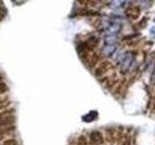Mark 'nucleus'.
Here are the masks:
<instances>
[{
	"instance_id": "obj_1",
	"label": "nucleus",
	"mask_w": 155,
	"mask_h": 145,
	"mask_svg": "<svg viewBox=\"0 0 155 145\" xmlns=\"http://www.w3.org/2000/svg\"><path fill=\"white\" fill-rule=\"evenodd\" d=\"M114 71H115L114 64L110 61V60H106V59H105V60H103V61L100 62L97 67L94 68L93 74L99 79V78H101V77H104V76H106V74H109L110 72H114Z\"/></svg>"
},
{
	"instance_id": "obj_2",
	"label": "nucleus",
	"mask_w": 155,
	"mask_h": 145,
	"mask_svg": "<svg viewBox=\"0 0 155 145\" xmlns=\"http://www.w3.org/2000/svg\"><path fill=\"white\" fill-rule=\"evenodd\" d=\"M103 60H105V59H104V57H103V54L100 52H93V53H91V55H90L88 60L86 61V64H87L88 68L94 70Z\"/></svg>"
},
{
	"instance_id": "obj_3",
	"label": "nucleus",
	"mask_w": 155,
	"mask_h": 145,
	"mask_svg": "<svg viewBox=\"0 0 155 145\" xmlns=\"http://www.w3.org/2000/svg\"><path fill=\"white\" fill-rule=\"evenodd\" d=\"M90 144L88 145H103L105 143V137L99 131H92L88 136Z\"/></svg>"
},
{
	"instance_id": "obj_4",
	"label": "nucleus",
	"mask_w": 155,
	"mask_h": 145,
	"mask_svg": "<svg viewBox=\"0 0 155 145\" xmlns=\"http://www.w3.org/2000/svg\"><path fill=\"white\" fill-rule=\"evenodd\" d=\"M140 15H141V10H140L138 6H130V7L127 10V16H128L130 19H133V21L137 19V18L140 17Z\"/></svg>"
},
{
	"instance_id": "obj_5",
	"label": "nucleus",
	"mask_w": 155,
	"mask_h": 145,
	"mask_svg": "<svg viewBox=\"0 0 155 145\" xmlns=\"http://www.w3.org/2000/svg\"><path fill=\"white\" fill-rule=\"evenodd\" d=\"M16 123V116L15 115H8L5 116L2 119H0V128H5V127H10L13 126Z\"/></svg>"
},
{
	"instance_id": "obj_6",
	"label": "nucleus",
	"mask_w": 155,
	"mask_h": 145,
	"mask_svg": "<svg viewBox=\"0 0 155 145\" xmlns=\"http://www.w3.org/2000/svg\"><path fill=\"white\" fill-rule=\"evenodd\" d=\"M11 105V101L8 98V96H5V97H0V112L5 110V109H8Z\"/></svg>"
},
{
	"instance_id": "obj_7",
	"label": "nucleus",
	"mask_w": 155,
	"mask_h": 145,
	"mask_svg": "<svg viewBox=\"0 0 155 145\" xmlns=\"http://www.w3.org/2000/svg\"><path fill=\"white\" fill-rule=\"evenodd\" d=\"M75 140H77L78 145H88L90 144V139H88V137L85 136V134H80Z\"/></svg>"
},
{
	"instance_id": "obj_8",
	"label": "nucleus",
	"mask_w": 155,
	"mask_h": 145,
	"mask_svg": "<svg viewBox=\"0 0 155 145\" xmlns=\"http://www.w3.org/2000/svg\"><path fill=\"white\" fill-rule=\"evenodd\" d=\"M79 13L81 16H99L97 11H92V10H87V9H84V10H80Z\"/></svg>"
},
{
	"instance_id": "obj_9",
	"label": "nucleus",
	"mask_w": 155,
	"mask_h": 145,
	"mask_svg": "<svg viewBox=\"0 0 155 145\" xmlns=\"http://www.w3.org/2000/svg\"><path fill=\"white\" fill-rule=\"evenodd\" d=\"M13 114H15V108L10 107L8 109H5V110L0 112V119H2L5 116H8V115H13Z\"/></svg>"
},
{
	"instance_id": "obj_10",
	"label": "nucleus",
	"mask_w": 155,
	"mask_h": 145,
	"mask_svg": "<svg viewBox=\"0 0 155 145\" xmlns=\"http://www.w3.org/2000/svg\"><path fill=\"white\" fill-rule=\"evenodd\" d=\"M1 145H19L18 143V140L16 139V138H13V137H10V138H7V139H5Z\"/></svg>"
},
{
	"instance_id": "obj_11",
	"label": "nucleus",
	"mask_w": 155,
	"mask_h": 145,
	"mask_svg": "<svg viewBox=\"0 0 155 145\" xmlns=\"http://www.w3.org/2000/svg\"><path fill=\"white\" fill-rule=\"evenodd\" d=\"M120 145H131V136L129 133L124 134V139H123V142H122Z\"/></svg>"
},
{
	"instance_id": "obj_12",
	"label": "nucleus",
	"mask_w": 155,
	"mask_h": 145,
	"mask_svg": "<svg viewBox=\"0 0 155 145\" xmlns=\"http://www.w3.org/2000/svg\"><path fill=\"white\" fill-rule=\"evenodd\" d=\"M7 91H8V86L4 83V82H1V83H0V95L7 94Z\"/></svg>"
},
{
	"instance_id": "obj_13",
	"label": "nucleus",
	"mask_w": 155,
	"mask_h": 145,
	"mask_svg": "<svg viewBox=\"0 0 155 145\" xmlns=\"http://www.w3.org/2000/svg\"><path fill=\"white\" fill-rule=\"evenodd\" d=\"M79 2L85 6H96L98 4V1H79Z\"/></svg>"
},
{
	"instance_id": "obj_14",
	"label": "nucleus",
	"mask_w": 155,
	"mask_h": 145,
	"mask_svg": "<svg viewBox=\"0 0 155 145\" xmlns=\"http://www.w3.org/2000/svg\"><path fill=\"white\" fill-rule=\"evenodd\" d=\"M5 15H6V11H5V9H2V7L0 6V21H1V19H4Z\"/></svg>"
},
{
	"instance_id": "obj_15",
	"label": "nucleus",
	"mask_w": 155,
	"mask_h": 145,
	"mask_svg": "<svg viewBox=\"0 0 155 145\" xmlns=\"http://www.w3.org/2000/svg\"><path fill=\"white\" fill-rule=\"evenodd\" d=\"M153 110L155 112V94H154V96H153Z\"/></svg>"
},
{
	"instance_id": "obj_16",
	"label": "nucleus",
	"mask_w": 155,
	"mask_h": 145,
	"mask_svg": "<svg viewBox=\"0 0 155 145\" xmlns=\"http://www.w3.org/2000/svg\"><path fill=\"white\" fill-rule=\"evenodd\" d=\"M1 81H2V76L0 74V83H1Z\"/></svg>"
}]
</instances>
